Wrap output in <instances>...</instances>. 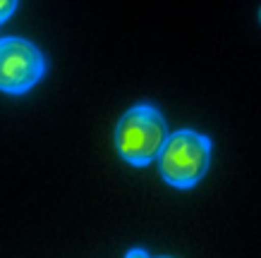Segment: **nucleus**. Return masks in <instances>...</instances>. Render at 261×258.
<instances>
[{"mask_svg": "<svg viewBox=\"0 0 261 258\" xmlns=\"http://www.w3.org/2000/svg\"><path fill=\"white\" fill-rule=\"evenodd\" d=\"M168 136L170 134L163 112L153 103H137L115 127V149L125 163L146 167L159 160Z\"/></svg>", "mask_w": 261, "mask_h": 258, "instance_id": "nucleus-1", "label": "nucleus"}, {"mask_svg": "<svg viewBox=\"0 0 261 258\" xmlns=\"http://www.w3.org/2000/svg\"><path fill=\"white\" fill-rule=\"evenodd\" d=\"M211 149V139L194 129L170 134L159 156V172L163 182L175 189L197 187L208 170Z\"/></svg>", "mask_w": 261, "mask_h": 258, "instance_id": "nucleus-2", "label": "nucleus"}, {"mask_svg": "<svg viewBox=\"0 0 261 258\" xmlns=\"http://www.w3.org/2000/svg\"><path fill=\"white\" fill-rule=\"evenodd\" d=\"M46 74V58L32 41L8 36L0 39V91L22 96L32 91Z\"/></svg>", "mask_w": 261, "mask_h": 258, "instance_id": "nucleus-3", "label": "nucleus"}, {"mask_svg": "<svg viewBox=\"0 0 261 258\" xmlns=\"http://www.w3.org/2000/svg\"><path fill=\"white\" fill-rule=\"evenodd\" d=\"M17 3H19V0H0V24L8 22L10 17L15 15Z\"/></svg>", "mask_w": 261, "mask_h": 258, "instance_id": "nucleus-4", "label": "nucleus"}, {"mask_svg": "<svg viewBox=\"0 0 261 258\" xmlns=\"http://www.w3.org/2000/svg\"><path fill=\"white\" fill-rule=\"evenodd\" d=\"M137 256H139V258H146L149 253H146L144 249H132V251H127V258H137Z\"/></svg>", "mask_w": 261, "mask_h": 258, "instance_id": "nucleus-5", "label": "nucleus"}, {"mask_svg": "<svg viewBox=\"0 0 261 258\" xmlns=\"http://www.w3.org/2000/svg\"><path fill=\"white\" fill-rule=\"evenodd\" d=\"M259 22H261V10H259Z\"/></svg>", "mask_w": 261, "mask_h": 258, "instance_id": "nucleus-6", "label": "nucleus"}]
</instances>
